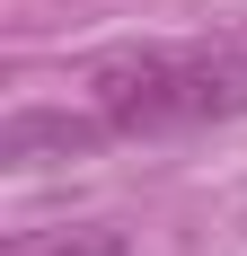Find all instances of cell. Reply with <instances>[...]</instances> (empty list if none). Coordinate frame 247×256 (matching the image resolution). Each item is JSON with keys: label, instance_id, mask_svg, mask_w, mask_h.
<instances>
[{"label": "cell", "instance_id": "obj_1", "mask_svg": "<svg viewBox=\"0 0 247 256\" xmlns=\"http://www.w3.org/2000/svg\"><path fill=\"white\" fill-rule=\"evenodd\" d=\"M98 124L142 142V132H194L247 115V44H150L98 62Z\"/></svg>", "mask_w": 247, "mask_h": 256}, {"label": "cell", "instance_id": "obj_2", "mask_svg": "<svg viewBox=\"0 0 247 256\" xmlns=\"http://www.w3.org/2000/svg\"><path fill=\"white\" fill-rule=\"evenodd\" d=\"M9 256H132V248H124V230H98L88 221V230H18Z\"/></svg>", "mask_w": 247, "mask_h": 256}]
</instances>
